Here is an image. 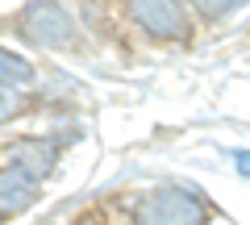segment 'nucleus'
Here are the masks:
<instances>
[{
  "label": "nucleus",
  "mask_w": 250,
  "mask_h": 225,
  "mask_svg": "<svg viewBox=\"0 0 250 225\" xmlns=\"http://www.w3.org/2000/svg\"><path fill=\"white\" fill-rule=\"evenodd\" d=\"M13 29L34 50H71L80 42V17L67 0H25Z\"/></svg>",
  "instance_id": "1"
},
{
  "label": "nucleus",
  "mask_w": 250,
  "mask_h": 225,
  "mask_svg": "<svg viewBox=\"0 0 250 225\" xmlns=\"http://www.w3.org/2000/svg\"><path fill=\"white\" fill-rule=\"evenodd\" d=\"M125 21L159 46H179L196 29L184 0H125Z\"/></svg>",
  "instance_id": "2"
},
{
  "label": "nucleus",
  "mask_w": 250,
  "mask_h": 225,
  "mask_svg": "<svg viewBox=\"0 0 250 225\" xmlns=\"http://www.w3.org/2000/svg\"><path fill=\"white\" fill-rule=\"evenodd\" d=\"M134 221L138 225H205L208 221V208H205L200 196L163 184V188H150L134 205Z\"/></svg>",
  "instance_id": "3"
},
{
  "label": "nucleus",
  "mask_w": 250,
  "mask_h": 225,
  "mask_svg": "<svg viewBox=\"0 0 250 225\" xmlns=\"http://www.w3.org/2000/svg\"><path fill=\"white\" fill-rule=\"evenodd\" d=\"M9 167H17L21 175H29V180L42 184L46 175L59 167V146H54L50 138H21L9 150Z\"/></svg>",
  "instance_id": "4"
},
{
  "label": "nucleus",
  "mask_w": 250,
  "mask_h": 225,
  "mask_svg": "<svg viewBox=\"0 0 250 225\" xmlns=\"http://www.w3.org/2000/svg\"><path fill=\"white\" fill-rule=\"evenodd\" d=\"M38 205V180L21 175L17 167H0V217H17Z\"/></svg>",
  "instance_id": "5"
},
{
  "label": "nucleus",
  "mask_w": 250,
  "mask_h": 225,
  "mask_svg": "<svg viewBox=\"0 0 250 225\" xmlns=\"http://www.w3.org/2000/svg\"><path fill=\"white\" fill-rule=\"evenodd\" d=\"M38 83V63L34 59H25V54L9 50V46H0V88H34Z\"/></svg>",
  "instance_id": "6"
},
{
  "label": "nucleus",
  "mask_w": 250,
  "mask_h": 225,
  "mask_svg": "<svg viewBox=\"0 0 250 225\" xmlns=\"http://www.w3.org/2000/svg\"><path fill=\"white\" fill-rule=\"evenodd\" d=\"M188 13H192V21H205V25H221V21H229L233 13L246 9V0H184Z\"/></svg>",
  "instance_id": "7"
},
{
  "label": "nucleus",
  "mask_w": 250,
  "mask_h": 225,
  "mask_svg": "<svg viewBox=\"0 0 250 225\" xmlns=\"http://www.w3.org/2000/svg\"><path fill=\"white\" fill-rule=\"evenodd\" d=\"M34 104L29 100V92H17V88H0V125H9V121H17L25 108Z\"/></svg>",
  "instance_id": "8"
},
{
  "label": "nucleus",
  "mask_w": 250,
  "mask_h": 225,
  "mask_svg": "<svg viewBox=\"0 0 250 225\" xmlns=\"http://www.w3.org/2000/svg\"><path fill=\"white\" fill-rule=\"evenodd\" d=\"M80 225H96V221H80Z\"/></svg>",
  "instance_id": "9"
}]
</instances>
